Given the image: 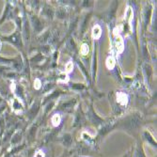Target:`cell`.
<instances>
[{
  "label": "cell",
  "instance_id": "obj_1",
  "mask_svg": "<svg viewBox=\"0 0 157 157\" xmlns=\"http://www.w3.org/2000/svg\"><path fill=\"white\" fill-rule=\"evenodd\" d=\"M139 122H140L139 118L136 117V116H133V117H131L129 119V121L126 122V125L129 128H135V127H136L139 124Z\"/></svg>",
  "mask_w": 157,
  "mask_h": 157
},
{
  "label": "cell",
  "instance_id": "obj_2",
  "mask_svg": "<svg viewBox=\"0 0 157 157\" xmlns=\"http://www.w3.org/2000/svg\"><path fill=\"white\" fill-rule=\"evenodd\" d=\"M5 40H9V41H11V42H13V44H21L20 36L18 35V33L13 34V35L10 36V37L5 38Z\"/></svg>",
  "mask_w": 157,
  "mask_h": 157
},
{
  "label": "cell",
  "instance_id": "obj_3",
  "mask_svg": "<svg viewBox=\"0 0 157 157\" xmlns=\"http://www.w3.org/2000/svg\"><path fill=\"white\" fill-rule=\"evenodd\" d=\"M33 21H34V27H35V29L37 31H40L42 29V27H44V25H42V24L40 23V21L36 18V17H33Z\"/></svg>",
  "mask_w": 157,
  "mask_h": 157
},
{
  "label": "cell",
  "instance_id": "obj_4",
  "mask_svg": "<svg viewBox=\"0 0 157 157\" xmlns=\"http://www.w3.org/2000/svg\"><path fill=\"white\" fill-rule=\"evenodd\" d=\"M72 140H73V138H72V136H71L70 135H65L63 136V143L66 146H69L71 143H72Z\"/></svg>",
  "mask_w": 157,
  "mask_h": 157
},
{
  "label": "cell",
  "instance_id": "obj_5",
  "mask_svg": "<svg viewBox=\"0 0 157 157\" xmlns=\"http://www.w3.org/2000/svg\"><path fill=\"white\" fill-rule=\"evenodd\" d=\"M38 110H39V105H34V106L31 108V110L29 111V118H30V119H32V118L36 115L37 112H38Z\"/></svg>",
  "mask_w": 157,
  "mask_h": 157
},
{
  "label": "cell",
  "instance_id": "obj_6",
  "mask_svg": "<svg viewBox=\"0 0 157 157\" xmlns=\"http://www.w3.org/2000/svg\"><path fill=\"white\" fill-rule=\"evenodd\" d=\"M20 140H21V134H16L12 137L11 142H12V144H17Z\"/></svg>",
  "mask_w": 157,
  "mask_h": 157
},
{
  "label": "cell",
  "instance_id": "obj_7",
  "mask_svg": "<svg viewBox=\"0 0 157 157\" xmlns=\"http://www.w3.org/2000/svg\"><path fill=\"white\" fill-rule=\"evenodd\" d=\"M35 133H36V127H33V128H31L30 129V131H29V138H30V140H32L34 137H35Z\"/></svg>",
  "mask_w": 157,
  "mask_h": 157
},
{
  "label": "cell",
  "instance_id": "obj_8",
  "mask_svg": "<svg viewBox=\"0 0 157 157\" xmlns=\"http://www.w3.org/2000/svg\"><path fill=\"white\" fill-rule=\"evenodd\" d=\"M56 15H58L59 18H64L65 15H66L65 10H59L58 12H56Z\"/></svg>",
  "mask_w": 157,
  "mask_h": 157
},
{
  "label": "cell",
  "instance_id": "obj_9",
  "mask_svg": "<svg viewBox=\"0 0 157 157\" xmlns=\"http://www.w3.org/2000/svg\"><path fill=\"white\" fill-rule=\"evenodd\" d=\"M74 89H76V90H83L84 89V86L83 85H79V84H75L73 86Z\"/></svg>",
  "mask_w": 157,
  "mask_h": 157
},
{
  "label": "cell",
  "instance_id": "obj_10",
  "mask_svg": "<svg viewBox=\"0 0 157 157\" xmlns=\"http://www.w3.org/2000/svg\"><path fill=\"white\" fill-rule=\"evenodd\" d=\"M40 59H42V56L41 55H38L36 58H34L32 60H35V61H39V60H40Z\"/></svg>",
  "mask_w": 157,
  "mask_h": 157
},
{
  "label": "cell",
  "instance_id": "obj_11",
  "mask_svg": "<svg viewBox=\"0 0 157 157\" xmlns=\"http://www.w3.org/2000/svg\"><path fill=\"white\" fill-rule=\"evenodd\" d=\"M59 91H56L54 94H52V95L49 97V99H52V98H55V97H56V96H59Z\"/></svg>",
  "mask_w": 157,
  "mask_h": 157
},
{
  "label": "cell",
  "instance_id": "obj_12",
  "mask_svg": "<svg viewBox=\"0 0 157 157\" xmlns=\"http://www.w3.org/2000/svg\"><path fill=\"white\" fill-rule=\"evenodd\" d=\"M53 105H54V104H53V103H51V104H50V105H48V107H47V110H46V111H49V109H51Z\"/></svg>",
  "mask_w": 157,
  "mask_h": 157
},
{
  "label": "cell",
  "instance_id": "obj_13",
  "mask_svg": "<svg viewBox=\"0 0 157 157\" xmlns=\"http://www.w3.org/2000/svg\"><path fill=\"white\" fill-rule=\"evenodd\" d=\"M0 102H1V100H0Z\"/></svg>",
  "mask_w": 157,
  "mask_h": 157
}]
</instances>
